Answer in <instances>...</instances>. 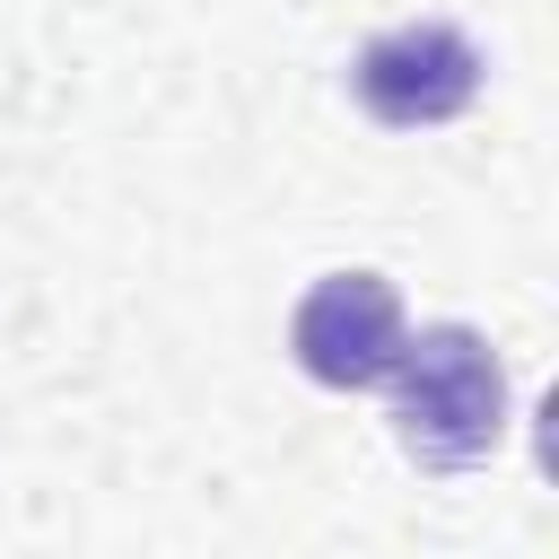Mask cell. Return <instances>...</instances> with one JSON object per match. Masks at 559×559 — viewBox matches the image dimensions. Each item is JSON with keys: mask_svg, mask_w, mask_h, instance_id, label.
I'll use <instances>...</instances> for the list:
<instances>
[{"mask_svg": "<svg viewBox=\"0 0 559 559\" xmlns=\"http://www.w3.org/2000/svg\"><path fill=\"white\" fill-rule=\"evenodd\" d=\"M393 428L419 463L463 472L498 445L507 428V376L489 358V341L472 323H437L419 341H402L393 358Z\"/></svg>", "mask_w": 559, "mask_h": 559, "instance_id": "cell-1", "label": "cell"}, {"mask_svg": "<svg viewBox=\"0 0 559 559\" xmlns=\"http://www.w3.org/2000/svg\"><path fill=\"white\" fill-rule=\"evenodd\" d=\"M402 297L393 280L376 271H323L306 297H297V323H288V349L314 384L332 393H358V384H384L393 358H402Z\"/></svg>", "mask_w": 559, "mask_h": 559, "instance_id": "cell-2", "label": "cell"}, {"mask_svg": "<svg viewBox=\"0 0 559 559\" xmlns=\"http://www.w3.org/2000/svg\"><path fill=\"white\" fill-rule=\"evenodd\" d=\"M349 79H358V105L384 131H428V122H454L480 96V52L454 26H393L358 52Z\"/></svg>", "mask_w": 559, "mask_h": 559, "instance_id": "cell-3", "label": "cell"}]
</instances>
